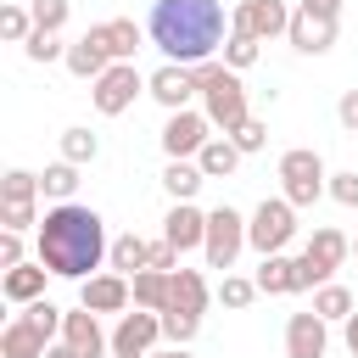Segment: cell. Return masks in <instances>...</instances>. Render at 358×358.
I'll use <instances>...</instances> for the list:
<instances>
[{
    "instance_id": "6da1fadb",
    "label": "cell",
    "mask_w": 358,
    "mask_h": 358,
    "mask_svg": "<svg viewBox=\"0 0 358 358\" xmlns=\"http://www.w3.org/2000/svg\"><path fill=\"white\" fill-rule=\"evenodd\" d=\"M34 241H39V263H45L56 280H90V274H101V263L112 257V241H106L101 213H95V207H78V201L45 207Z\"/></svg>"
},
{
    "instance_id": "7a4b0ae2",
    "label": "cell",
    "mask_w": 358,
    "mask_h": 358,
    "mask_svg": "<svg viewBox=\"0 0 358 358\" xmlns=\"http://www.w3.org/2000/svg\"><path fill=\"white\" fill-rule=\"evenodd\" d=\"M145 34L168 62L196 67L224 50V0H151Z\"/></svg>"
},
{
    "instance_id": "3957f363",
    "label": "cell",
    "mask_w": 358,
    "mask_h": 358,
    "mask_svg": "<svg viewBox=\"0 0 358 358\" xmlns=\"http://www.w3.org/2000/svg\"><path fill=\"white\" fill-rule=\"evenodd\" d=\"M347 252H352V241H347L341 229H313L308 246H302V257H296V280H302V291L330 285V274L347 263Z\"/></svg>"
},
{
    "instance_id": "277c9868",
    "label": "cell",
    "mask_w": 358,
    "mask_h": 358,
    "mask_svg": "<svg viewBox=\"0 0 358 358\" xmlns=\"http://www.w3.org/2000/svg\"><path fill=\"white\" fill-rule=\"evenodd\" d=\"M336 17H341V0H302V6L291 11L285 39H291L302 56H319V50L336 45Z\"/></svg>"
},
{
    "instance_id": "5b68a950",
    "label": "cell",
    "mask_w": 358,
    "mask_h": 358,
    "mask_svg": "<svg viewBox=\"0 0 358 358\" xmlns=\"http://www.w3.org/2000/svg\"><path fill=\"white\" fill-rule=\"evenodd\" d=\"M280 185H285V201H291V207H313V201L324 196L330 173H324L319 151L296 145V151H285V157H280Z\"/></svg>"
},
{
    "instance_id": "8992f818",
    "label": "cell",
    "mask_w": 358,
    "mask_h": 358,
    "mask_svg": "<svg viewBox=\"0 0 358 358\" xmlns=\"http://www.w3.org/2000/svg\"><path fill=\"white\" fill-rule=\"evenodd\" d=\"M291 235H296V207H291L285 196H263L257 213L246 218V246H257V252L268 257V252H285Z\"/></svg>"
},
{
    "instance_id": "52a82bcc",
    "label": "cell",
    "mask_w": 358,
    "mask_h": 358,
    "mask_svg": "<svg viewBox=\"0 0 358 358\" xmlns=\"http://www.w3.org/2000/svg\"><path fill=\"white\" fill-rule=\"evenodd\" d=\"M241 246H246V218L235 213V207H213L207 213V241H201V252H207V268H235V257H241Z\"/></svg>"
},
{
    "instance_id": "ba28073f",
    "label": "cell",
    "mask_w": 358,
    "mask_h": 358,
    "mask_svg": "<svg viewBox=\"0 0 358 358\" xmlns=\"http://www.w3.org/2000/svg\"><path fill=\"white\" fill-rule=\"evenodd\" d=\"M145 84H151V78H140V73H134V62H112V67L95 78L90 101H95V112H101V117H117V112H129V106H134V95H140Z\"/></svg>"
},
{
    "instance_id": "9c48e42d",
    "label": "cell",
    "mask_w": 358,
    "mask_h": 358,
    "mask_svg": "<svg viewBox=\"0 0 358 358\" xmlns=\"http://www.w3.org/2000/svg\"><path fill=\"white\" fill-rule=\"evenodd\" d=\"M201 101H207V117H213V129H235V123H246L252 112H246V84H241V73L235 67H218V78L201 90Z\"/></svg>"
},
{
    "instance_id": "30bf717a",
    "label": "cell",
    "mask_w": 358,
    "mask_h": 358,
    "mask_svg": "<svg viewBox=\"0 0 358 358\" xmlns=\"http://www.w3.org/2000/svg\"><path fill=\"white\" fill-rule=\"evenodd\" d=\"M207 129H213L207 112H190V106H185V112H168V123H162V151H168V157H196V151L213 140Z\"/></svg>"
},
{
    "instance_id": "8fae6325",
    "label": "cell",
    "mask_w": 358,
    "mask_h": 358,
    "mask_svg": "<svg viewBox=\"0 0 358 358\" xmlns=\"http://www.w3.org/2000/svg\"><path fill=\"white\" fill-rule=\"evenodd\" d=\"M229 28L257 34V39H274V34L291 28V6H285V0H241L235 17H229Z\"/></svg>"
},
{
    "instance_id": "7c38bea8",
    "label": "cell",
    "mask_w": 358,
    "mask_h": 358,
    "mask_svg": "<svg viewBox=\"0 0 358 358\" xmlns=\"http://www.w3.org/2000/svg\"><path fill=\"white\" fill-rule=\"evenodd\" d=\"M78 302L84 308H95V313H123L129 302H134V285L112 268V274H90V280H78Z\"/></svg>"
},
{
    "instance_id": "4fadbf2b",
    "label": "cell",
    "mask_w": 358,
    "mask_h": 358,
    "mask_svg": "<svg viewBox=\"0 0 358 358\" xmlns=\"http://www.w3.org/2000/svg\"><path fill=\"white\" fill-rule=\"evenodd\" d=\"M62 341H67L78 358H101V352L112 347V336L101 330V313H95V308H84V302H78V313H67V319H62Z\"/></svg>"
},
{
    "instance_id": "5bb4252c",
    "label": "cell",
    "mask_w": 358,
    "mask_h": 358,
    "mask_svg": "<svg viewBox=\"0 0 358 358\" xmlns=\"http://www.w3.org/2000/svg\"><path fill=\"white\" fill-rule=\"evenodd\" d=\"M162 336V313L157 308H140V313H123L117 330H112V352H151V341Z\"/></svg>"
},
{
    "instance_id": "9a60e30c",
    "label": "cell",
    "mask_w": 358,
    "mask_h": 358,
    "mask_svg": "<svg viewBox=\"0 0 358 358\" xmlns=\"http://www.w3.org/2000/svg\"><path fill=\"white\" fill-rule=\"evenodd\" d=\"M324 324L330 319H319V313H291V324H285V358H324V347H330Z\"/></svg>"
},
{
    "instance_id": "2e32d148",
    "label": "cell",
    "mask_w": 358,
    "mask_h": 358,
    "mask_svg": "<svg viewBox=\"0 0 358 358\" xmlns=\"http://www.w3.org/2000/svg\"><path fill=\"white\" fill-rule=\"evenodd\" d=\"M151 101L157 106H168V112H185V101L196 95V78H190V67H179V62H168V67H157L151 73Z\"/></svg>"
},
{
    "instance_id": "e0dca14e",
    "label": "cell",
    "mask_w": 358,
    "mask_h": 358,
    "mask_svg": "<svg viewBox=\"0 0 358 358\" xmlns=\"http://www.w3.org/2000/svg\"><path fill=\"white\" fill-rule=\"evenodd\" d=\"M162 241H173L179 252L201 246V241H207V213H201V207H190V201H173V207H168V218H162Z\"/></svg>"
},
{
    "instance_id": "ac0fdd59",
    "label": "cell",
    "mask_w": 358,
    "mask_h": 358,
    "mask_svg": "<svg viewBox=\"0 0 358 358\" xmlns=\"http://www.w3.org/2000/svg\"><path fill=\"white\" fill-rule=\"evenodd\" d=\"M50 352V336L28 319V313H17L6 330H0V358H45Z\"/></svg>"
},
{
    "instance_id": "d6986e66",
    "label": "cell",
    "mask_w": 358,
    "mask_h": 358,
    "mask_svg": "<svg viewBox=\"0 0 358 358\" xmlns=\"http://www.w3.org/2000/svg\"><path fill=\"white\" fill-rule=\"evenodd\" d=\"M90 34L106 45V56H112V62H134V50L145 45V34H140V22H134V17H112V22H95Z\"/></svg>"
},
{
    "instance_id": "ffe728a7",
    "label": "cell",
    "mask_w": 358,
    "mask_h": 358,
    "mask_svg": "<svg viewBox=\"0 0 358 358\" xmlns=\"http://www.w3.org/2000/svg\"><path fill=\"white\" fill-rule=\"evenodd\" d=\"M62 62H67V73H73V78H90V84H95V78H101V73L112 67V56H106V45H101L95 34H84V39H73Z\"/></svg>"
},
{
    "instance_id": "44dd1931",
    "label": "cell",
    "mask_w": 358,
    "mask_h": 358,
    "mask_svg": "<svg viewBox=\"0 0 358 358\" xmlns=\"http://www.w3.org/2000/svg\"><path fill=\"white\" fill-rule=\"evenodd\" d=\"M45 263H17V268H6L0 274V291H6V302H17V308H28L34 296H45Z\"/></svg>"
},
{
    "instance_id": "7402d4cb",
    "label": "cell",
    "mask_w": 358,
    "mask_h": 358,
    "mask_svg": "<svg viewBox=\"0 0 358 358\" xmlns=\"http://www.w3.org/2000/svg\"><path fill=\"white\" fill-rule=\"evenodd\" d=\"M257 291H263V296H291V291H302V280H296V257L268 252L263 268H257Z\"/></svg>"
},
{
    "instance_id": "603a6c76",
    "label": "cell",
    "mask_w": 358,
    "mask_h": 358,
    "mask_svg": "<svg viewBox=\"0 0 358 358\" xmlns=\"http://www.w3.org/2000/svg\"><path fill=\"white\" fill-rule=\"evenodd\" d=\"M201 185H207L201 162H190V157H168V168H162V190H168L173 201H190Z\"/></svg>"
},
{
    "instance_id": "cb8c5ba5",
    "label": "cell",
    "mask_w": 358,
    "mask_h": 358,
    "mask_svg": "<svg viewBox=\"0 0 358 358\" xmlns=\"http://www.w3.org/2000/svg\"><path fill=\"white\" fill-rule=\"evenodd\" d=\"M196 162H201L207 179H229V173L241 168V145H235L229 134H224V140H207V145L196 151Z\"/></svg>"
},
{
    "instance_id": "d4e9b609",
    "label": "cell",
    "mask_w": 358,
    "mask_h": 358,
    "mask_svg": "<svg viewBox=\"0 0 358 358\" xmlns=\"http://www.w3.org/2000/svg\"><path fill=\"white\" fill-rule=\"evenodd\" d=\"M129 285H134V308H157V313H162V308H168V291H173V274H162V268H140Z\"/></svg>"
},
{
    "instance_id": "484cf974",
    "label": "cell",
    "mask_w": 358,
    "mask_h": 358,
    "mask_svg": "<svg viewBox=\"0 0 358 358\" xmlns=\"http://www.w3.org/2000/svg\"><path fill=\"white\" fill-rule=\"evenodd\" d=\"M168 308L201 313V308H207V280H201L196 268H173V291H168Z\"/></svg>"
},
{
    "instance_id": "4316f807",
    "label": "cell",
    "mask_w": 358,
    "mask_h": 358,
    "mask_svg": "<svg viewBox=\"0 0 358 358\" xmlns=\"http://www.w3.org/2000/svg\"><path fill=\"white\" fill-rule=\"evenodd\" d=\"M39 185H45V196L50 201H73V190H78V162H50L45 173H39Z\"/></svg>"
},
{
    "instance_id": "83f0119b",
    "label": "cell",
    "mask_w": 358,
    "mask_h": 358,
    "mask_svg": "<svg viewBox=\"0 0 358 358\" xmlns=\"http://www.w3.org/2000/svg\"><path fill=\"white\" fill-rule=\"evenodd\" d=\"M145 257H151V246H145L140 235H117V241H112V257H106V263H112L117 274H140V268H145Z\"/></svg>"
},
{
    "instance_id": "f1b7e54d",
    "label": "cell",
    "mask_w": 358,
    "mask_h": 358,
    "mask_svg": "<svg viewBox=\"0 0 358 358\" xmlns=\"http://www.w3.org/2000/svg\"><path fill=\"white\" fill-rule=\"evenodd\" d=\"M257 34H241V28H229V39H224V67H235V73H246L252 62H257Z\"/></svg>"
},
{
    "instance_id": "f546056e",
    "label": "cell",
    "mask_w": 358,
    "mask_h": 358,
    "mask_svg": "<svg viewBox=\"0 0 358 358\" xmlns=\"http://www.w3.org/2000/svg\"><path fill=\"white\" fill-rule=\"evenodd\" d=\"M313 313L319 319H347L352 313V291L347 285H319L313 291Z\"/></svg>"
},
{
    "instance_id": "4dcf8cb0",
    "label": "cell",
    "mask_w": 358,
    "mask_h": 358,
    "mask_svg": "<svg viewBox=\"0 0 358 358\" xmlns=\"http://www.w3.org/2000/svg\"><path fill=\"white\" fill-rule=\"evenodd\" d=\"M196 330H201V313H185V308H162V336H168L173 347L196 341Z\"/></svg>"
},
{
    "instance_id": "1f68e13d",
    "label": "cell",
    "mask_w": 358,
    "mask_h": 358,
    "mask_svg": "<svg viewBox=\"0 0 358 358\" xmlns=\"http://www.w3.org/2000/svg\"><path fill=\"white\" fill-rule=\"evenodd\" d=\"M45 185H39V173H28V168H11L6 179H0V201H34Z\"/></svg>"
},
{
    "instance_id": "d6a6232c",
    "label": "cell",
    "mask_w": 358,
    "mask_h": 358,
    "mask_svg": "<svg viewBox=\"0 0 358 358\" xmlns=\"http://www.w3.org/2000/svg\"><path fill=\"white\" fill-rule=\"evenodd\" d=\"M229 140L241 145V157H252V151H263V145H268V123H263V117H246V123H235V129H229Z\"/></svg>"
},
{
    "instance_id": "836d02e7",
    "label": "cell",
    "mask_w": 358,
    "mask_h": 358,
    "mask_svg": "<svg viewBox=\"0 0 358 358\" xmlns=\"http://www.w3.org/2000/svg\"><path fill=\"white\" fill-rule=\"evenodd\" d=\"M95 151H101V140H95L90 129H67V134H62V157H67V162H95Z\"/></svg>"
},
{
    "instance_id": "e575fe53",
    "label": "cell",
    "mask_w": 358,
    "mask_h": 358,
    "mask_svg": "<svg viewBox=\"0 0 358 358\" xmlns=\"http://www.w3.org/2000/svg\"><path fill=\"white\" fill-rule=\"evenodd\" d=\"M0 34H6L11 45H28V34H34V11H22V6H6V11H0Z\"/></svg>"
},
{
    "instance_id": "d590c367",
    "label": "cell",
    "mask_w": 358,
    "mask_h": 358,
    "mask_svg": "<svg viewBox=\"0 0 358 358\" xmlns=\"http://www.w3.org/2000/svg\"><path fill=\"white\" fill-rule=\"evenodd\" d=\"M22 50H28V62H56V56H67V45H62L56 34H45V28H34Z\"/></svg>"
},
{
    "instance_id": "8d00e7d4",
    "label": "cell",
    "mask_w": 358,
    "mask_h": 358,
    "mask_svg": "<svg viewBox=\"0 0 358 358\" xmlns=\"http://www.w3.org/2000/svg\"><path fill=\"white\" fill-rule=\"evenodd\" d=\"M257 296V280H241V274H224V285H218V302L224 308H246Z\"/></svg>"
},
{
    "instance_id": "74e56055",
    "label": "cell",
    "mask_w": 358,
    "mask_h": 358,
    "mask_svg": "<svg viewBox=\"0 0 358 358\" xmlns=\"http://www.w3.org/2000/svg\"><path fill=\"white\" fill-rule=\"evenodd\" d=\"M67 0H34V28H45V34H62V22H67Z\"/></svg>"
},
{
    "instance_id": "f35d334b",
    "label": "cell",
    "mask_w": 358,
    "mask_h": 358,
    "mask_svg": "<svg viewBox=\"0 0 358 358\" xmlns=\"http://www.w3.org/2000/svg\"><path fill=\"white\" fill-rule=\"evenodd\" d=\"M0 224L6 229H39V213H34V201H0Z\"/></svg>"
},
{
    "instance_id": "ab89813d",
    "label": "cell",
    "mask_w": 358,
    "mask_h": 358,
    "mask_svg": "<svg viewBox=\"0 0 358 358\" xmlns=\"http://www.w3.org/2000/svg\"><path fill=\"white\" fill-rule=\"evenodd\" d=\"M22 313H28V319H34V324H39L45 336H56V330H62V319H67V313H62L56 302H45V296H34V302H28Z\"/></svg>"
},
{
    "instance_id": "60d3db41",
    "label": "cell",
    "mask_w": 358,
    "mask_h": 358,
    "mask_svg": "<svg viewBox=\"0 0 358 358\" xmlns=\"http://www.w3.org/2000/svg\"><path fill=\"white\" fill-rule=\"evenodd\" d=\"M341 207H358V173H330V185H324Z\"/></svg>"
},
{
    "instance_id": "b9f144b4",
    "label": "cell",
    "mask_w": 358,
    "mask_h": 358,
    "mask_svg": "<svg viewBox=\"0 0 358 358\" xmlns=\"http://www.w3.org/2000/svg\"><path fill=\"white\" fill-rule=\"evenodd\" d=\"M22 263V229H6L0 235V268H17Z\"/></svg>"
},
{
    "instance_id": "7bdbcfd3",
    "label": "cell",
    "mask_w": 358,
    "mask_h": 358,
    "mask_svg": "<svg viewBox=\"0 0 358 358\" xmlns=\"http://www.w3.org/2000/svg\"><path fill=\"white\" fill-rule=\"evenodd\" d=\"M336 117H341V129H352V134H358V90H347V95H341Z\"/></svg>"
},
{
    "instance_id": "ee69618b",
    "label": "cell",
    "mask_w": 358,
    "mask_h": 358,
    "mask_svg": "<svg viewBox=\"0 0 358 358\" xmlns=\"http://www.w3.org/2000/svg\"><path fill=\"white\" fill-rule=\"evenodd\" d=\"M341 324H347V352H352V358H358V313H347V319H341Z\"/></svg>"
},
{
    "instance_id": "f6af8a7d",
    "label": "cell",
    "mask_w": 358,
    "mask_h": 358,
    "mask_svg": "<svg viewBox=\"0 0 358 358\" xmlns=\"http://www.w3.org/2000/svg\"><path fill=\"white\" fill-rule=\"evenodd\" d=\"M45 358H78V352H73V347H67V341H62V347H50V352H45Z\"/></svg>"
},
{
    "instance_id": "bcb514c9",
    "label": "cell",
    "mask_w": 358,
    "mask_h": 358,
    "mask_svg": "<svg viewBox=\"0 0 358 358\" xmlns=\"http://www.w3.org/2000/svg\"><path fill=\"white\" fill-rule=\"evenodd\" d=\"M151 358H190L185 347H168V352H151Z\"/></svg>"
},
{
    "instance_id": "7dc6e473",
    "label": "cell",
    "mask_w": 358,
    "mask_h": 358,
    "mask_svg": "<svg viewBox=\"0 0 358 358\" xmlns=\"http://www.w3.org/2000/svg\"><path fill=\"white\" fill-rule=\"evenodd\" d=\"M112 358H145V352H112Z\"/></svg>"
},
{
    "instance_id": "c3c4849f",
    "label": "cell",
    "mask_w": 358,
    "mask_h": 358,
    "mask_svg": "<svg viewBox=\"0 0 358 358\" xmlns=\"http://www.w3.org/2000/svg\"><path fill=\"white\" fill-rule=\"evenodd\" d=\"M352 252H358V241H352Z\"/></svg>"
}]
</instances>
